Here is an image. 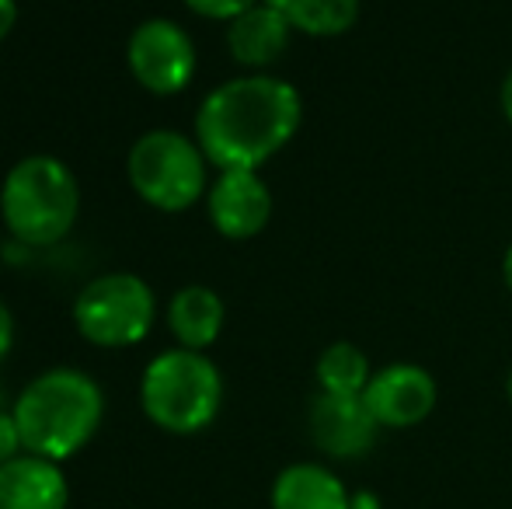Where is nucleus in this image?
<instances>
[{"instance_id": "nucleus-1", "label": "nucleus", "mask_w": 512, "mask_h": 509, "mask_svg": "<svg viewBox=\"0 0 512 509\" xmlns=\"http://www.w3.org/2000/svg\"><path fill=\"white\" fill-rule=\"evenodd\" d=\"M304 102L293 84L248 74L220 84L196 112V143L220 171H258L297 136Z\"/></svg>"}, {"instance_id": "nucleus-2", "label": "nucleus", "mask_w": 512, "mask_h": 509, "mask_svg": "<svg viewBox=\"0 0 512 509\" xmlns=\"http://www.w3.org/2000/svg\"><path fill=\"white\" fill-rule=\"evenodd\" d=\"M11 412L25 454L60 464L95 440L105 419V394L84 370L53 367L18 394Z\"/></svg>"}, {"instance_id": "nucleus-3", "label": "nucleus", "mask_w": 512, "mask_h": 509, "mask_svg": "<svg viewBox=\"0 0 512 509\" xmlns=\"http://www.w3.org/2000/svg\"><path fill=\"white\" fill-rule=\"evenodd\" d=\"M0 217L18 245H60L81 217V185L70 164L53 154L21 157L0 185Z\"/></svg>"}, {"instance_id": "nucleus-4", "label": "nucleus", "mask_w": 512, "mask_h": 509, "mask_svg": "<svg viewBox=\"0 0 512 509\" xmlns=\"http://www.w3.org/2000/svg\"><path fill=\"white\" fill-rule=\"evenodd\" d=\"M140 405L143 415L164 433H203L220 415L223 377L206 353L175 346L147 363L140 381Z\"/></svg>"}, {"instance_id": "nucleus-5", "label": "nucleus", "mask_w": 512, "mask_h": 509, "mask_svg": "<svg viewBox=\"0 0 512 509\" xmlns=\"http://www.w3.org/2000/svg\"><path fill=\"white\" fill-rule=\"evenodd\" d=\"M206 154L178 129H150L129 147L126 175L133 192L161 213H182L209 192Z\"/></svg>"}, {"instance_id": "nucleus-6", "label": "nucleus", "mask_w": 512, "mask_h": 509, "mask_svg": "<svg viewBox=\"0 0 512 509\" xmlns=\"http://www.w3.org/2000/svg\"><path fill=\"white\" fill-rule=\"evenodd\" d=\"M157 297L136 272H105L74 300V325L91 346L126 349L154 332Z\"/></svg>"}, {"instance_id": "nucleus-7", "label": "nucleus", "mask_w": 512, "mask_h": 509, "mask_svg": "<svg viewBox=\"0 0 512 509\" xmlns=\"http://www.w3.org/2000/svg\"><path fill=\"white\" fill-rule=\"evenodd\" d=\"M126 63L133 81L150 95H178L196 77V42L178 21L147 18L133 28L126 42Z\"/></svg>"}, {"instance_id": "nucleus-8", "label": "nucleus", "mask_w": 512, "mask_h": 509, "mask_svg": "<svg viewBox=\"0 0 512 509\" xmlns=\"http://www.w3.org/2000/svg\"><path fill=\"white\" fill-rule=\"evenodd\" d=\"M363 398L370 405L373 419L380 422V429H411L432 415L439 391L425 367L391 363V367L377 370L370 377Z\"/></svg>"}, {"instance_id": "nucleus-9", "label": "nucleus", "mask_w": 512, "mask_h": 509, "mask_svg": "<svg viewBox=\"0 0 512 509\" xmlns=\"http://www.w3.org/2000/svg\"><path fill=\"white\" fill-rule=\"evenodd\" d=\"M310 436L317 450L338 461H356L370 454L380 436V422L373 419L363 394H317L310 405Z\"/></svg>"}, {"instance_id": "nucleus-10", "label": "nucleus", "mask_w": 512, "mask_h": 509, "mask_svg": "<svg viewBox=\"0 0 512 509\" xmlns=\"http://www.w3.org/2000/svg\"><path fill=\"white\" fill-rule=\"evenodd\" d=\"M209 224L230 241H248L272 217V192L258 171H220L206 192Z\"/></svg>"}, {"instance_id": "nucleus-11", "label": "nucleus", "mask_w": 512, "mask_h": 509, "mask_svg": "<svg viewBox=\"0 0 512 509\" xmlns=\"http://www.w3.org/2000/svg\"><path fill=\"white\" fill-rule=\"evenodd\" d=\"M70 485L56 461L18 454L0 464V509H67Z\"/></svg>"}, {"instance_id": "nucleus-12", "label": "nucleus", "mask_w": 512, "mask_h": 509, "mask_svg": "<svg viewBox=\"0 0 512 509\" xmlns=\"http://www.w3.org/2000/svg\"><path fill=\"white\" fill-rule=\"evenodd\" d=\"M293 25L272 4H255L227 25V46L241 67H272L290 49Z\"/></svg>"}, {"instance_id": "nucleus-13", "label": "nucleus", "mask_w": 512, "mask_h": 509, "mask_svg": "<svg viewBox=\"0 0 512 509\" xmlns=\"http://www.w3.org/2000/svg\"><path fill=\"white\" fill-rule=\"evenodd\" d=\"M223 300L209 286H182L175 297L168 300V328L182 349H196L206 353L223 332Z\"/></svg>"}, {"instance_id": "nucleus-14", "label": "nucleus", "mask_w": 512, "mask_h": 509, "mask_svg": "<svg viewBox=\"0 0 512 509\" xmlns=\"http://www.w3.org/2000/svg\"><path fill=\"white\" fill-rule=\"evenodd\" d=\"M349 492L321 464H290L272 482V509H349Z\"/></svg>"}, {"instance_id": "nucleus-15", "label": "nucleus", "mask_w": 512, "mask_h": 509, "mask_svg": "<svg viewBox=\"0 0 512 509\" xmlns=\"http://www.w3.org/2000/svg\"><path fill=\"white\" fill-rule=\"evenodd\" d=\"M272 4L293 32L314 35V39H335L345 35L359 18V0H265Z\"/></svg>"}, {"instance_id": "nucleus-16", "label": "nucleus", "mask_w": 512, "mask_h": 509, "mask_svg": "<svg viewBox=\"0 0 512 509\" xmlns=\"http://www.w3.org/2000/svg\"><path fill=\"white\" fill-rule=\"evenodd\" d=\"M370 377V360L352 342H335L317 360V384L324 394H363Z\"/></svg>"}, {"instance_id": "nucleus-17", "label": "nucleus", "mask_w": 512, "mask_h": 509, "mask_svg": "<svg viewBox=\"0 0 512 509\" xmlns=\"http://www.w3.org/2000/svg\"><path fill=\"white\" fill-rule=\"evenodd\" d=\"M185 7H189L192 14H199V18H209V21H234L241 18L244 11H251L255 4H262V0H182Z\"/></svg>"}, {"instance_id": "nucleus-18", "label": "nucleus", "mask_w": 512, "mask_h": 509, "mask_svg": "<svg viewBox=\"0 0 512 509\" xmlns=\"http://www.w3.org/2000/svg\"><path fill=\"white\" fill-rule=\"evenodd\" d=\"M21 433L18 422H14V412H0V464L14 461L21 454Z\"/></svg>"}, {"instance_id": "nucleus-19", "label": "nucleus", "mask_w": 512, "mask_h": 509, "mask_svg": "<svg viewBox=\"0 0 512 509\" xmlns=\"http://www.w3.org/2000/svg\"><path fill=\"white\" fill-rule=\"evenodd\" d=\"M11 346H14V314H11V307L0 300V363L7 360Z\"/></svg>"}, {"instance_id": "nucleus-20", "label": "nucleus", "mask_w": 512, "mask_h": 509, "mask_svg": "<svg viewBox=\"0 0 512 509\" xmlns=\"http://www.w3.org/2000/svg\"><path fill=\"white\" fill-rule=\"evenodd\" d=\"M14 25H18V0H0V39H7Z\"/></svg>"}, {"instance_id": "nucleus-21", "label": "nucleus", "mask_w": 512, "mask_h": 509, "mask_svg": "<svg viewBox=\"0 0 512 509\" xmlns=\"http://www.w3.org/2000/svg\"><path fill=\"white\" fill-rule=\"evenodd\" d=\"M349 509H380V499L373 496V492H356V496L349 499Z\"/></svg>"}, {"instance_id": "nucleus-22", "label": "nucleus", "mask_w": 512, "mask_h": 509, "mask_svg": "<svg viewBox=\"0 0 512 509\" xmlns=\"http://www.w3.org/2000/svg\"><path fill=\"white\" fill-rule=\"evenodd\" d=\"M502 112H506V119L512 123V70L506 74V81H502Z\"/></svg>"}, {"instance_id": "nucleus-23", "label": "nucleus", "mask_w": 512, "mask_h": 509, "mask_svg": "<svg viewBox=\"0 0 512 509\" xmlns=\"http://www.w3.org/2000/svg\"><path fill=\"white\" fill-rule=\"evenodd\" d=\"M502 279H506V286H509V293H512V245H509L506 258H502Z\"/></svg>"}, {"instance_id": "nucleus-24", "label": "nucleus", "mask_w": 512, "mask_h": 509, "mask_svg": "<svg viewBox=\"0 0 512 509\" xmlns=\"http://www.w3.org/2000/svg\"><path fill=\"white\" fill-rule=\"evenodd\" d=\"M506 394H509V405H512V370H509V381H506Z\"/></svg>"}]
</instances>
